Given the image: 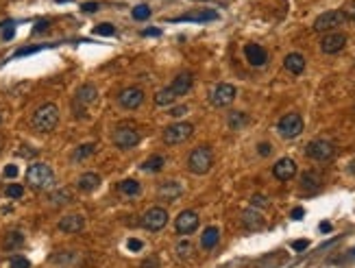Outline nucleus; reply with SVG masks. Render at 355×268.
Wrapping results in <instances>:
<instances>
[{"label":"nucleus","instance_id":"1","mask_svg":"<svg viewBox=\"0 0 355 268\" xmlns=\"http://www.w3.org/2000/svg\"><path fill=\"white\" fill-rule=\"evenodd\" d=\"M57 124H59V107L52 103H46L39 109H35V114L31 118V127L37 133H50V131L57 129Z\"/></svg>","mask_w":355,"mask_h":268},{"label":"nucleus","instance_id":"2","mask_svg":"<svg viewBox=\"0 0 355 268\" xmlns=\"http://www.w3.org/2000/svg\"><path fill=\"white\" fill-rule=\"evenodd\" d=\"M26 183L31 186L33 190H50L52 186H55V172H52V168L48 164H31L26 170Z\"/></svg>","mask_w":355,"mask_h":268},{"label":"nucleus","instance_id":"3","mask_svg":"<svg viewBox=\"0 0 355 268\" xmlns=\"http://www.w3.org/2000/svg\"><path fill=\"white\" fill-rule=\"evenodd\" d=\"M214 166V153L209 146H198L188 157V170L192 175H207Z\"/></svg>","mask_w":355,"mask_h":268},{"label":"nucleus","instance_id":"4","mask_svg":"<svg viewBox=\"0 0 355 268\" xmlns=\"http://www.w3.org/2000/svg\"><path fill=\"white\" fill-rule=\"evenodd\" d=\"M349 20V15L340 9H334V11H327V13H321L314 20V31L316 33H327V31H334V28L342 26L345 22Z\"/></svg>","mask_w":355,"mask_h":268},{"label":"nucleus","instance_id":"5","mask_svg":"<svg viewBox=\"0 0 355 268\" xmlns=\"http://www.w3.org/2000/svg\"><path fill=\"white\" fill-rule=\"evenodd\" d=\"M303 127H305L303 118H301L299 114H286L279 122H277V131H279V135L286 140L299 138V135L303 133Z\"/></svg>","mask_w":355,"mask_h":268},{"label":"nucleus","instance_id":"6","mask_svg":"<svg viewBox=\"0 0 355 268\" xmlns=\"http://www.w3.org/2000/svg\"><path fill=\"white\" fill-rule=\"evenodd\" d=\"M140 140H142L140 131L135 127H131V124H120L113 131V144L118 148H133L140 144Z\"/></svg>","mask_w":355,"mask_h":268},{"label":"nucleus","instance_id":"7","mask_svg":"<svg viewBox=\"0 0 355 268\" xmlns=\"http://www.w3.org/2000/svg\"><path fill=\"white\" fill-rule=\"evenodd\" d=\"M192 135H194V127L190 122H177L164 131V142L166 144H183Z\"/></svg>","mask_w":355,"mask_h":268},{"label":"nucleus","instance_id":"8","mask_svg":"<svg viewBox=\"0 0 355 268\" xmlns=\"http://www.w3.org/2000/svg\"><path fill=\"white\" fill-rule=\"evenodd\" d=\"M334 153H336V146L327 140H312L305 146V155L310 159H314V162H327V159L334 157Z\"/></svg>","mask_w":355,"mask_h":268},{"label":"nucleus","instance_id":"9","mask_svg":"<svg viewBox=\"0 0 355 268\" xmlns=\"http://www.w3.org/2000/svg\"><path fill=\"white\" fill-rule=\"evenodd\" d=\"M166 223H168V212L164 207H150L142 216V227L146 231H159L166 227Z\"/></svg>","mask_w":355,"mask_h":268},{"label":"nucleus","instance_id":"10","mask_svg":"<svg viewBox=\"0 0 355 268\" xmlns=\"http://www.w3.org/2000/svg\"><path fill=\"white\" fill-rule=\"evenodd\" d=\"M238 96V89L231 85V83H220V85L214 87L212 92V103L216 107H229Z\"/></svg>","mask_w":355,"mask_h":268},{"label":"nucleus","instance_id":"11","mask_svg":"<svg viewBox=\"0 0 355 268\" xmlns=\"http://www.w3.org/2000/svg\"><path fill=\"white\" fill-rule=\"evenodd\" d=\"M144 103V92L140 87H124L122 92L118 94V105L124 107V109H137Z\"/></svg>","mask_w":355,"mask_h":268},{"label":"nucleus","instance_id":"12","mask_svg":"<svg viewBox=\"0 0 355 268\" xmlns=\"http://www.w3.org/2000/svg\"><path fill=\"white\" fill-rule=\"evenodd\" d=\"M345 46H347V35L338 33V31L327 33L321 39V50L325 52V55H336V52H340Z\"/></svg>","mask_w":355,"mask_h":268},{"label":"nucleus","instance_id":"13","mask_svg":"<svg viewBox=\"0 0 355 268\" xmlns=\"http://www.w3.org/2000/svg\"><path fill=\"white\" fill-rule=\"evenodd\" d=\"M174 227L181 236H190L198 229V214L192 212V210H185L179 214V218L174 220Z\"/></svg>","mask_w":355,"mask_h":268},{"label":"nucleus","instance_id":"14","mask_svg":"<svg viewBox=\"0 0 355 268\" xmlns=\"http://www.w3.org/2000/svg\"><path fill=\"white\" fill-rule=\"evenodd\" d=\"M273 175H275V179H279V181H290V179L297 175V162L290 157H281L279 162L273 166Z\"/></svg>","mask_w":355,"mask_h":268},{"label":"nucleus","instance_id":"15","mask_svg":"<svg viewBox=\"0 0 355 268\" xmlns=\"http://www.w3.org/2000/svg\"><path fill=\"white\" fill-rule=\"evenodd\" d=\"M181 194H183V186L179 181H164V183H159V188H157L159 201H168V203L177 201Z\"/></svg>","mask_w":355,"mask_h":268},{"label":"nucleus","instance_id":"16","mask_svg":"<svg viewBox=\"0 0 355 268\" xmlns=\"http://www.w3.org/2000/svg\"><path fill=\"white\" fill-rule=\"evenodd\" d=\"M59 231H63V234H79L85 227V218L81 216V214H70V216H63L59 220Z\"/></svg>","mask_w":355,"mask_h":268},{"label":"nucleus","instance_id":"17","mask_svg":"<svg viewBox=\"0 0 355 268\" xmlns=\"http://www.w3.org/2000/svg\"><path fill=\"white\" fill-rule=\"evenodd\" d=\"M244 55H246V61L251 65H255V68H262V65L268 61V52L264 50L260 44H246Z\"/></svg>","mask_w":355,"mask_h":268},{"label":"nucleus","instance_id":"18","mask_svg":"<svg viewBox=\"0 0 355 268\" xmlns=\"http://www.w3.org/2000/svg\"><path fill=\"white\" fill-rule=\"evenodd\" d=\"M192 83H194V76H192L190 72H183V74H179L168 87H170V92L179 98V96H185V94L190 92V89H192Z\"/></svg>","mask_w":355,"mask_h":268},{"label":"nucleus","instance_id":"19","mask_svg":"<svg viewBox=\"0 0 355 268\" xmlns=\"http://www.w3.org/2000/svg\"><path fill=\"white\" fill-rule=\"evenodd\" d=\"M96 98H98V89H96L92 83L81 85L79 92H76V105H81V107H87V105L96 103Z\"/></svg>","mask_w":355,"mask_h":268},{"label":"nucleus","instance_id":"20","mask_svg":"<svg viewBox=\"0 0 355 268\" xmlns=\"http://www.w3.org/2000/svg\"><path fill=\"white\" fill-rule=\"evenodd\" d=\"M284 65L288 72L292 74H301L305 70V57L301 55V52H290L286 59H284Z\"/></svg>","mask_w":355,"mask_h":268},{"label":"nucleus","instance_id":"21","mask_svg":"<svg viewBox=\"0 0 355 268\" xmlns=\"http://www.w3.org/2000/svg\"><path fill=\"white\" fill-rule=\"evenodd\" d=\"M242 225L249 231H257V229H264V218H262V214L260 212H255V210H246L242 214Z\"/></svg>","mask_w":355,"mask_h":268},{"label":"nucleus","instance_id":"22","mask_svg":"<svg viewBox=\"0 0 355 268\" xmlns=\"http://www.w3.org/2000/svg\"><path fill=\"white\" fill-rule=\"evenodd\" d=\"M76 186H79L81 192H94V190L100 186V177L96 175V172H85V175L79 177Z\"/></svg>","mask_w":355,"mask_h":268},{"label":"nucleus","instance_id":"23","mask_svg":"<svg viewBox=\"0 0 355 268\" xmlns=\"http://www.w3.org/2000/svg\"><path fill=\"white\" fill-rule=\"evenodd\" d=\"M220 240V229L218 227H207L203 231L201 236V249H205V251H212V249L218 244Z\"/></svg>","mask_w":355,"mask_h":268},{"label":"nucleus","instance_id":"24","mask_svg":"<svg viewBox=\"0 0 355 268\" xmlns=\"http://www.w3.org/2000/svg\"><path fill=\"white\" fill-rule=\"evenodd\" d=\"M216 17H218L216 11H198V13H185L181 17H174V22H209Z\"/></svg>","mask_w":355,"mask_h":268},{"label":"nucleus","instance_id":"25","mask_svg":"<svg viewBox=\"0 0 355 268\" xmlns=\"http://www.w3.org/2000/svg\"><path fill=\"white\" fill-rule=\"evenodd\" d=\"M24 244V234L22 231H9L4 234V240H2V249L4 251H15Z\"/></svg>","mask_w":355,"mask_h":268},{"label":"nucleus","instance_id":"26","mask_svg":"<svg viewBox=\"0 0 355 268\" xmlns=\"http://www.w3.org/2000/svg\"><path fill=\"white\" fill-rule=\"evenodd\" d=\"M321 183H323V177L318 175V172H314V170H308L303 177H301V188L310 190V192H314V190L321 188Z\"/></svg>","mask_w":355,"mask_h":268},{"label":"nucleus","instance_id":"27","mask_svg":"<svg viewBox=\"0 0 355 268\" xmlns=\"http://www.w3.org/2000/svg\"><path fill=\"white\" fill-rule=\"evenodd\" d=\"M227 124H229L231 131H240V129H244L246 124H249V116H246L244 111H231Z\"/></svg>","mask_w":355,"mask_h":268},{"label":"nucleus","instance_id":"28","mask_svg":"<svg viewBox=\"0 0 355 268\" xmlns=\"http://www.w3.org/2000/svg\"><path fill=\"white\" fill-rule=\"evenodd\" d=\"M164 166H166V157H164V155H153V157H148L146 162L142 164V170H146V172H159V170H164Z\"/></svg>","mask_w":355,"mask_h":268},{"label":"nucleus","instance_id":"29","mask_svg":"<svg viewBox=\"0 0 355 268\" xmlns=\"http://www.w3.org/2000/svg\"><path fill=\"white\" fill-rule=\"evenodd\" d=\"M118 190L122 194H126V196H137L140 194V190H142V186H140V181H135V179H124V181L118 186Z\"/></svg>","mask_w":355,"mask_h":268},{"label":"nucleus","instance_id":"30","mask_svg":"<svg viewBox=\"0 0 355 268\" xmlns=\"http://www.w3.org/2000/svg\"><path fill=\"white\" fill-rule=\"evenodd\" d=\"M50 201H52V205H68L74 199H72V192L68 188H61V190H57V192L50 194Z\"/></svg>","mask_w":355,"mask_h":268},{"label":"nucleus","instance_id":"31","mask_svg":"<svg viewBox=\"0 0 355 268\" xmlns=\"http://www.w3.org/2000/svg\"><path fill=\"white\" fill-rule=\"evenodd\" d=\"M174 100H177V96L170 92V87H164V89H159V92L155 94V105H159V107L172 105Z\"/></svg>","mask_w":355,"mask_h":268},{"label":"nucleus","instance_id":"32","mask_svg":"<svg viewBox=\"0 0 355 268\" xmlns=\"http://www.w3.org/2000/svg\"><path fill=\"white\" fill-rule=\"evenodd\" d=\"M94 151H96V144H94V142H89V144H81V146L74 151V155H72V159H74V162H83V159H87L89 155H94Z\"/></svg>","mask_w":355,"mask_h":268},{"label":"nucleus","instance_id":"33","mask_svg":"<svg viewBox=\"0 0 355 268\" xmlns=\"http://www.w3.org/2000/svg\"><path fill=\"white\" fill-rule=\"evenodd\" d=\"M177 253H179V258H190V255L194 253V244L190 242V238H183V240H179Z\"/></svg>","mask_w":355,"mask_h":268},{"label":"nucleus","instance_id":"34","mask_svg":"<svg viewBox=\"0 0 355 268\" xmlns=\"http://www.w3.org/2000/svg\"><path fill=\"white\" fill-rule=\"evenodd\" d=\"M94 35H100V37H111V35H116V26L109 24V22H103V24L94 26Z\"/></svg>","mask_w":355,"mask_h":268},{"label":"nucleus","instance_id":"35","mask_svg":"<svg viewBox=\"0 0 355 268\" xmlns=\"http://www.w3.org/2000/svg\"><path fill=\"white\" fill-rule=\"evenodd\" d=\"M131 13H133V20H146V17H150V7H146V4H137Z\"/></svg>","mask_w":355,"mask_h":268},{"label":"nucleus","instance_id":"36","mask_svg":"<svg viewBox=\"0 0 355 268\" xmlns=\"http://www.w3.org/2000/svg\"><path fill=\"white\" fill-rule=\"evenodd\" d=\"M4 194H7L9 199H22V196H24V188L17 186V183H11V186H7V190H4Z\"/></svg>","mask_w":355,"mask_h":268},{"label":"nucleus","instance_id":"37","mask_svg":"<svg viewBox=\"0 0 355 268\" xmlns=\"http://www.w3.org/2000/svg\"><path fill=\"white\" fill-rule=\"evenodd\" d=\"M9 268H31V262L26 258H22V255H13L9 260Z\"/></svg>","mask_w":355,"mask_h":268},{"label":"nucleus","instance_id":"38","mask_svg":"<svg viewBox=\"0 0 355 268\" xmlns=\"http://www.w3.org/2000/svg\"><path fill=\"white\" fill-rule=\"evenodd\" d=\"M251 205H253V210H255V207H262V210H264V207H268V199L264 194H255L251 199Z\"/></svg>","mask_w":355,"mask_h":268},{"label":"nucleus","instance_id":"39","mask_svg":"<svg viewBox=\"0 0 355 268\" xmlns=\"http://www.w3.org/2000/svg\"><path fill=\"white\" fill-rule=\"evenodd\" d=\"M185 114H188V107H185V105L172 107V109L168 111V116H172V118H181V116H185Z\"/></svg>","mask_w":355,"mask_h":268},{"label":"nucleus","instance_id":"40","mask_svg":"<svg viewBox=\"0 0 355 268\" xmlns=\"http://www.w3.org/2000/svg\"><path fill=\"white\" fill-rule=\"evenodd\" d=\"M2 175L7 177V179H15V177H17V166H15V164H9V166H4Z\"/></svg>","mask_w":355,"mask_h":268},{"label":"nucleus","instance_id":"41","mask_svg":"<svg viewBox=\"0 0 355 268\" xmlns=\"http://www.w3.org/2000/svg\"><path fill=\"white\" fill-rule=\"evenodd\" d=\"M140 268H159V260L155 258V255H153V258H146L140 264Z\"/></svg>","mask_w":355,"mask_h":268},{"label":"nucleus","instance_id":"42","mask_svg":"<svg viewBox=\"0 0 355 268\" xmlns=\"http://www.w3.org/2000/svg\"><path fill=\"white\" fill-rule=\"evenodd\" d=\"M126 247H129V251H140L144 244H142V240H137V238H131V240L126 242Z\"/></svg>","mask_w":355,"mask_h":268},{"label":"nucleus","instance_id":"43","mask_svg":"<svg viewBox=\"0 0 355 268\" xmlns=\"http://www.w3.org/2000/svg\"><path fill=\"white\" fill-rule=\"evenodd\" d=\"M81 9L85 11V13H94V11H98V2H83Z\"/></svg>","mask_w":355,"mask_h":268},{"label":"nucleus","instance_id":"44","mask_svg":"<svg viewBox=\"0 0 355 268\" xmlns=\"http://www.w3.org/2000/svg\"><path fill=\"white\" fill-rule=\"evenodd\" d=\"M257 153H260L262 157H266V155H270V153H273V146L264 142V144H260V146H257Z\"/></svg>","mask_w":355,"mask_h":268},{"label":"nucleus","instance_id":"45","mask_svg":"<svg viewBox=\"0 0 355 268\" xmlns=\"http://www.w3.org/2000/svg\"><path fill=\"white\" fill-rule=\"evenodd\" d=\"M308 247H310L308 240H297V242H292V249H294V251H305Z\"/></svg>","mask_w":355,"mask_h":268},{"label":"nucleus","instance_id":"46","mask_svg":"<svg viewBox=\"0 0 355 268\" xmlns=\"http://www.w3.org/2000/svg\"><path fill=\"white\" fill-rule=\"evenodd\" d=\"M37 50H39V46H33V48H22V50H17V52H15V57L31 55V52H37Z\"/></svg>","mask_w":355,"mask_h":268},{"label":"nucleus","instance_id":"47","mask_svg":"<svg viewBox=\"0 0 355 268\" xmlns=\"http://www.w3.org/2000/svg\"><path fill=\"white\" fill-rule=\"evenodd\" d=\"M46 28H48V20H41V22H37V24H35L33 31L39 33V31H46Z\"/></svg>","mask_w":355,"mask_h":268},{"label":"nucleus","instance_id":"48","mask_svg":"<svg viewBox=\"0 0 355 268\" xmlns=\"http://www.w3.org/2000/svg\"><path fill=\"white\" fill-rule=\"evenodd\" d=\"M303 214H305L303 207H297V210H292V218L294 220H301V218H303Z\"/></svg>","mask_w":355,"mask_h":268},{"label":"nucleus","instance_id":"49","mask_svg":"<svg viewBox=\"0 0 355 268\" xmlns=\"http://www.w3.org/2000/svg\"><path fill=\"white\" fill-rule=\"evenodd\" d=\"M13 33H15V31H13V26L7 28V31L2 33V39H11V37H13Z\"/></svg>","mask_w":355,"mask_h":268},{"label":"nucleus","instance_id":"50","mask_svg":"<svg viewBox=\"0 0 355 268\" xmlns=\"http://www.w3.org/2000/svg\"><path fill=\"white\" fill-rule=\"evenodd\" d=\"M321 231H323V234H327V231H332V223H321Z\"/></svg>","mask_w":355,"mask_h":268},{"label":"nucleus","instance_id":"51","mask_svg":"<svg viewBox=\"0 0 355 268\" xmlns=\"http://www.w3.org/2000/svg\"><path fill=\"white\" fill-rule=\"evenodd\" d=\"M161 31H159V28H146V31H144V35H146V37H148V35H159Z\"/></svg>","mask_w":355,"mask_h":268},{"label":"nucleus","instance_id":"52","mask_svg":"<svg viewBox=\"0 0 355 268\" xmlns=\"http://www.w3.org/2000/svg\"><path fill=\"white\" fill-rule=\"evenodd\" d=\"M20 155H22V157H33L35 151H31V146H28V151H20Z\"/></svg>","mask_w":355,"mask_h":268},{"label":"nucleus","instance_id":"53","mask_svg":"<svg viewBox=\"0 0 355 268\" xmlns=\"http://www.w3.org/2000/svg\"><path fill=\"white\" fill-rule=\"evenodd\" d=\"M2 148H4V138L0 135V151H2Z\"/></svg>","mask_w":355,"mask_h":268},{"label":"nucleus","instance_id":"54","mask_svg":"<svg viewBox=\"0 0 355 268\" xmlns=\"http://www.w3.org/2000/svg\"><path fill=\"white\" fill-rule=\"evenodd\" d=\"M353 255H355V249H353Z\"/></svg>","mask_w":355,"mask_h":268},{"label":"nucleus","instance_id":"55","mask_svg":"<svg viewBox=\"0 0 355 268\" xmlns=\"http://www.w3.org/2000/svg\"><path fill=\"white\" fill-rule=\"evenodd\" d=\"M0 122H2V118H0Z\"/></svg>","mask_w":355,"mask_h":268}]
</instances>
